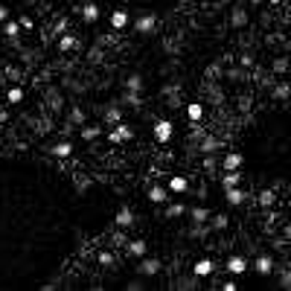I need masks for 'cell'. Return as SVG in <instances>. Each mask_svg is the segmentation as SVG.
Segmentation results:
<instances>
[{"instance_id": "cell-1", "label": "cell", "mask_w": 291, "mask_h": 291, "mask_svg": "<svg viewBox=\"0 0 291 291\" xmlns=\"http://www.w3.org/2000/svg\"><path fill=\"white\" fill-rule=\"evenodd\" d=\"M152 134H154L157 143H169L172 134H175V122H172V120H157L154 128H152Z\"/></svg>"}, {"instance_id": "cell-2", "label": "cell", "mask_w": 291, "mask_h": 291, "mask_svg": "<svg viewBox=\"0 0 291 291\" xmlns=\"http://www.w3.org/2000/svg\"><path fill=\"white\" fill-rule=\"evenodd\" d=\"M131 125L128 122H117V125H111V134H108V143H125V140H131Z\"/></svg>"}, {"instance_id": "cell-3", "label": "cell", "mask_w": 291, "mask_h": 291, "mask_svg": "<svg viewBox=\"0 0 291 291\" xmlns=\"http://www.w3.org/2000/svg\"><path fill=\"white\" fill-rule=\"evenodd\" d=\"M114 224H117V230H128V227H134V213H131V207H128V204H122V207L117 210Z\"/></svg>"}, {"instance_id": "cell-4", "label": "cell", "mask_w": 291, "mask_h": 291, "mask_svg": "<svg viewBox=\"0 0 291 291\" xmlns=\"http://www.w3.org/2000/svg\"><path fill=\"white\" fill-rule=\"evenodd\" d=\"M224 271H227V274H236V277H239V274H245V271H248V259H245L242 254H233V257H230V259L224 262Z\"/></svg>"}, {"instance_id": "cell-5", "label": "cell", "mask_w": 291, "mask_h": 291, "mask_svg": "<svg viewBox=\"0 0 291 291\" xmlns=\"http://www.w3.org/2000/svg\"><path fill=\"white\" fill-rule=\"evenodd\" d=\"M242 166H245V154H239V152H230V154L222 157V172L224 169H242Z\"/></svg>"}, {"instance_id": "cell-6", "label": "cell", "mask_w": 291, "mask_h": 291, "mask_svg": "<svg viewBox=\"0 0 291 291\" xmlns=\"http://www.w3.org/2000/svg\"><path fill=\"white\" fill-rule=\"evenodd\" d=\"M239 181H242V169H224V172H222V187H224V189L239 187Z\"/></svg>"}, {"instance_id": "cell-7", "label": "cell", "mask_w": 291, "mask_h": 291, "mask_svg": "<svg viewBox=\"0 0 291 291\" xmlns=\"http://www.w3.org/2000/svg\"><path fill=\"white\" fill-rule=\"evenodd\" d=\"M254 268H257V274H262V277H268V274H274V259H271L268 254H262V257H257V262H254Z\"/></svg>"}, {"instance_id": "cell-8", "label": "cell", "mask_w": 291, "mask_h": 291, "mask_svg": "<svg viewBox=\"0 0 291 291\" xmlns=\"http://www.w3.org/2000/svg\"><path fill=\"white\" fill-rule=\"evenodd\" d=\"M166 189H169V192H187V189H189V181H187L184 175H172L169 184H166Z\"/></svg>"}, {"instance_id": "cell-9", "label": "cell", "mask_w": 291, "mask_h": 291, "mask_svg": "<svg viewBox=\"0 0 291 291\" xmlns=\"http://www.w3.org/2000/svg\"><path fill=\"white\" fill-rule=\"evenodd\" d=\"M137 271H140L143 277H154V274H160V259H143Z\"/></svg>"}, {"instance_id": "cell-10", "label": "cell", "mask_w": 291, "mask_h": 291, "mask_svg": "<svg viewBox=\"0 0 291 291\" xmlns=\"http://www.w3.org/2000/svg\"><path fill=\"white\" fill-rule=\"evenodd\" d=\"M149 201L152 204H166L169 201V189L166 187H152L149 189Z\"/></svg>"}, {"instance_id": "cell-11", "label": "cell", "mask_w": 291, "mask_h": 291, "mask_svg": "<svg viewBox=\"0 0 291 291\" xmlns=\"http://www.w3.org/2000/svg\"><path fill=\"white\" fill-rule=\"evenodd\" d=\"M154 23H157V20H154V15H143V17H137V20H134V29H137V32H152V29H154Z\"/></svg>"}, {"instance_id": "cell-12", "label": "cell", "mask_w": 291, "mask_h": 291, "mask_svg": "<svg viewBox=\"0 0 291 291\" xmlns=\"http://www.w3.org/2000/svg\"><path fill=\"white\" fill-rule=\"evenodd\" d=\"M108 20H111V26H114V29H125V26H128V12L117 9V12H114Z\"/></svg>"}, {"instance_id": "cell-13", "label": "cell", "mask_w": 291, "mask_h": 291, "mask_svg": "<svg viewBox=\"0 0 291 291\" xmlns=\"http://www.w3.org/2000/svg\"><path fill=\"white\" fill-rule=\"evenodd\" d=\"M224 198H227V204H233V207H239V204L245 201V192H242L239 187H230V189H224Z\"/></svg>"}, {"instance_id": "cell-14", "label": "cell", "mask_w": 291, "mask_h": 291, "mask_svg": "<svg viewBox=\"0 0 291 291\" xmlns=\"http://www.w3.org/2000/svg\"><path fill=\"white\" fill-rule=\"evenodd\" d=\"M189 216H192V222H195V224H201V222H210V210H207L204 204H195V207L189 210Z\"/></svg>"}, {"instance_id": "cell-15", "label": "cell", "mask_w": 291, "mask_h": 291, "mask_svg": "<svg viewBox=\"0 0 291 291\" xmlns=\"http://www.w3.org/2000/svg\"><path fill=\"white\" fill-rule=\"evenodd\" d=\"M213 271H216V262H213V259H198V262H195V274H198V277H210Z\"/></svg>"}, {"instance_id": "cell-16", "label": "cell", "mask_w": 291, "mask_h": 291, "mask_svg": "<svg viewBox=\"0 0 291 291\" xmlns=\"http://www.w3.org/2000/svg\"><path fill=\"white\" fill-rule=\"evenodd\" d=\"M82 17H85L87 23L99 20V6H96V3H85V6H82Z\"/></svg>"}, {"instance_id": "cell-17", "label": "cell", "mask_w": 291, "mask_h": 291, "mask_svg": "<svg viewBox=\"0 0 291 291\" xmlns=\"http://www.w3.org/2000/svg\"><path fill=\"white\" fill-rule=\"evenodd\" d=\"M125 251H128L131 257H146V251H149V248H146V242H143V239H134V242H128V245H125Z\"/></svg>"}, {"instance_id": "cell-18", "label": "cell", "mask_w": 291, "mask_h": 291, "mask_svg": "<svg viewBox=\"0 0 291 291\" xmlns=\"http://www.w3.org/2000/svg\"><path fill=\"white\" fill-rule=\"evenodd\" d=\"M230 23H233V26H245V23H248V12H245V6H236V9H233Z\"/></svg>"}, {"instance_id": "cell-19", "label": "cell", "mask_w": 291, "mask_h": 291, "mask_svg": "<svg viewBox=\"0 0 291 291\" xmlns=\"http://www.w3.org/2000/svg\"><path fill=\"white\" fill-rule=\"evenodd\" d=\"M125 90H131V93H140V90H143V76L131 73V76L125 79Z\"/></svg>"}, {"instance_id": "cell-20", "label": "cell", "mask_w": 291, "mask_h": 291, "mask_svg": "<svg viewBox=\"0 0 291 291\" xmlns=\"http://www.w3.org/2000/svg\"><path fill=\"white\" fill-rule=\"evenodd\" d=\"M70 154H73V146L67 140H61V143L52 146V157H70Z\"/></svg>"}, {"instance_id": "cell-21", "label": "cell", "mask_w": 291, "mask_h": 291, "mask_svg": "<svg viewBox=\"0 0 291 291\" xmlns=\"http://www.w3.org/2000/svg\"><path fill=\"white\" fill-rule=\"evenodd\" d=\"M76 47H79V38H76V35H61V38H58V50L67 52V50H76Z\"/></svg>"}, {"instance_id": "cell-22", "label": "cell", "mask_w": 291, "mask_h": 291, "mask_svg": "<svg viewBox=\"0 0 291 291\" xmlns=\"http://www.w3.org/2000/svg\"><path fill=\"white\" fill-rule=\"evenodd\" d=\"M187 117H189L192 122H201V117H204V105H198V102L187 105Z\"/></svg>"}, {"instance_id": "cell-23", "label": "cell", "mask_w": 291, "mask_h": 291, "mask_svg": "<svg viewBox=\"0 0 291 291\" xmlns=\"http://www.w3.org/2000/svg\"><path fill=\"white\" fill-rule=\"evenodd\" d=\"M117 122H122V111L114 105V108L105 111V125H117Z\"/></svg>"}, {"instance_id": "cell-24", "label": "cell", "mask_w": 291, "mask_h": 291, "mask_svg": "<svg viewBox=\"0 0 291 291\" xmlns=\"http://www.w3.org/2000/svg\"><path fill=\"white\" fill-rule=\"evenodd\" d=\"M216 149H219V137H207V134H204V137H201V152H204V154H213Z\"/></svg>"}, {"instance_id": "cell-25", "label": "cell", "mask_w": 291, "mask_h": 291, "mask_svg": "<svg viewBox=\"0 0 291 291\" xmlns=\"http://www.w3.org/2000/svg\"><path fill=\"white\" fill-rule=\"evenodd\" d=\"M184 213H187V204H178V201L169 204V201H166V216H169V219H178V216H184Z\"/></svg>"}, {"instance_id": "cell-26", "label": "cell", "mask_w": 291, "mask_h": 291, "mask_svg": "<svg viewBox=\"0 0 291 291\" xmlns=\"http://www.w3.org/2000/svg\"><path fill=\"white\" fill-rule=\"evenodd\" d=\"M227 224H230V219L227 216H210V230H227Z\"/></svg>"}, {"instance_id": "cell-27", "label": "cell", "mask_w": 291, "mask_h": 291, "mask_svg": "<svg viewBox=\"0 0 291 291\" xmlns=\"http://www.w3.org/2000/svg\"><path fill=\"white\" fill-rule=\"evenodd\" d=\"M3 32L12 38V41H17V32H20V23L17 20H3Z\"/></svg>"}, {"instance_id": "cell-28", "label": "cell", "mask_w": 291, "mask_h": 291, "mask_svg": "<svg viewBox=\"0 0 291 291\" xmlns=\"http://www.w3.org/2000/svg\"><path fill=\"white\" fill-rule=\"evenodd\" d=\"M6 99H9L12 105H17V102H23V87H17V85H12V87L6 90Z\"/></svg>"}, {"instance_id": "cell-29", "label": "cell", "mask_w": 291, "mask_h": 291, "mask_svg": "<svg viewBox=\"0 0 291 291\" xmlns=\"http://www.w3.org/2000/svg\"><path fill=\"white\" fill-rule=\"evenodd\" d=\"M99 134H102L99 125H85V128H82V140H96Z\"/></svg>"}, {"instance_id": "cell-30", "label": "cell", "mask_w": 291, "mask_h": 291, "mask_svg": "<svg viewBox=\"0 0 291 291\" xmlns=\"http://www.w3.org/2000/svg\"><path fill=\"white\" fill-rule=\"evenodd\" d=\"M207 233H210V224H207V222H201V224H195V227L189 230V236H192V239H204Z\"/></svg>"}, {"instance_id": "cell-31", "label": "cell", "mask_w": 291, "mask_h": 291, "mask_svg": "<svg viewBox=\"0 0 291 291\" xmlns=\"http://www.w3.org/2000/svg\"><path fill=\"white\" fill-rule=\"evenodd\" d=\"M122 102H125V105H131V108H140V105H143V99H140V93H131V90H125V96H122Z\"/></svg>"}, {"instance_id": "cell-32", "label": "cell", "mask_w": 291, "mask_h": 291, "mask_svg": "<svg viewBox=\"0 0 291 291\" xmlns=\"http://www.w3.org/2000/svg\"><path fill=\"white\" fill-rule=\"evenodd\" d=\"M286 70H289V58H286V55H280V58L274 61V73H277V76H283Z\"/></svg>"}, {"instance_id": "cell-33", "label": "cell", "mask_w": 291, "mask_h": 291, "mask_svg": "<svg viewBox=\"0 0 291 291\" xmlns=\"http://www.w3.org/2000/svg\"><path fill=\"white\" fill-rule=\"evenodd\" d=\"M274 201H277V198H274V192H271V189L259 192V204H262V207H274Z\"/></svg>"}, {"instance_id": "cell-34", "label": "cell", "mask_w": 291, "mask_h": 291, "mask_svg": "<svg viewBox=\"0 0 291 291\" xmlns=\"http://www.w3.org/2000/svg\"><path fill=\"white\" fill-rule=\"evenodd\" d=\"M274 96H277V99H286V96H289V82H280V85L274 87Z\"/></svg>"}, {"instance_id": "cell-35", "label": "cell", "mask_w": 291, "mask_h": 291, "mask_svg": "<svg viewBox=\"0 0 291 291\" xmlns=\"http://www.w3.org/2000/svg\"><path fill=\"white\" fill-rule=\"evenodd\" d=\"M70 122H73V125H82V122H85V111L73 108V111H70Z\"/></svg>"}, {"instance_id": "cell-36", "label": "cell", "mask_w": 291, "mask_h": 291, "mask_svg": "<svg viewBox=\"0 0 291 291\" xmlns=\"http://www.w3.org/2000/svg\"><path fill=\"white\" fill-rule=\"evenodd\" d=\"M96 259H99V265H114V254L111 251H99Z\"/></svg>"}, {"instance_id": "cell-37", "label": "cell", "mask_w": 291, "mask_h": 291, "mask_svg": "<svg viewBox=\"0 0 291 291\" xmlns=\"http://www.w3.org/2000/svg\"><path fill=\"white\" fill-rule=\"evenodd\" d=\"M280 286H283V289H289V286H291V274H289V268H280Z\"/></svg>"}, {"instance_id": "cell-38", "label": "cell", "mask_w": 291, "mask_h": 291, "mask_svg": "<svg viewBox=\"0 0 291 291\" xmlns=\"http://www.w3.org/2000/svg\"><path fill=\"white\" fill-rule=\"evenodd\" d=\"M6 76H9V79H12V82H17V79H20V70H17V67H12V64H9V67H6Z\"/></svg>"}, {"instance_id": "cell-39", "label": "cell", "mask_w": 291, "mask_h": 291, "mask_svg": "<svg viewBox=\"0 0 291 291\" xmlns=\"http://www.w3.org/2000/svg\"><path fill=\"white\" fill-rule=\"evenodd\" d=\"M17 23H20V26H23V29H32V17H20V20H17Z\"/></svg>"}, {"instance_id": "cell-40", "label": "cell", "mask_w": 291, "mask_h": 291, "mask_svg": "<svg viewBox=\"0 0 291 291\" xmlns=\"http://www.w3.org/2000/svg\"><path fill=\"white\" fill-rule=\"evenodd\" d=\"M76 187H79V189H87V187H90V181H87V178H79V184H76Z\"/></svg>"}, {"instance_id": "cell-41", "label": "cell", "mask_w": 291, "mask_h": 291, "mask_svg": "<svg viewBox=\"0 0 291 291\" xmlns=\"http://www.w3.org/2000/svg\"><path fill=\"white\" fill-rule=\"evenodd\" d=\"M0 20H9V9L6 6H0Z\"/></svg>"}, {"instance_id": "cell-42", "label": "cell", "mask_w": 291, "mask_h": 291, "mask_svg": "<svg viewBox=\"0 0 291 291\" xmlns=\"http://www.w3.org/2000/svg\"><path fill=\"white\" fill-rule=\"evenodd\" d=\"M248 3H254V6H259V3H265V0H248Z\"/></svg>"}, {"instance_id": "cell-43", "label": "cell", "mask_w": 291, "mask_h": 291, "mask_svg": "<svg viewBox=\"0 0 291 291\" xmlns=\"http://www.w3.org/2000/svg\"><path fill=\"white\" fill-rule=\"evenodd\" d=\"M216 3H219V6H227V3H230V0H216Z\"/></svg>"}, {"instance_id": "cell-44", "label": "cell", "mask_w": 291, "mask_h": 291, "mask_svg": "<svg viewBox=\"0 0 291 291\" xmlns=\"http://www.w3.org/2000/svg\"><path fill=\"white\" fill-rule=\"evenodd\" d=\"M268 3H271V6H280V3H283V0H268Z\"/></svg>"}]
</instances>
